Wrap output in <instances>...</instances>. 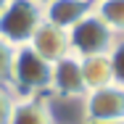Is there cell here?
<instances>
[{"mask_svg": "<svg viewBox=\"0 0 124 124\" xmlns=\"http://www.w3.org/2000/svg\"><path fill=\"white\" fill-rule=\"evenodd\" d=\"M8 90L16 98H32V95H48L50 93V63L40 58L29 45L13 50L11 63V79Z\"/></svg>", "mask_w": 124, "mask_h": 124, "instance_id": "1", "label": "cell"}, {"mask_svg": "<svg viewBox=\"0 0 124 124\" xmlns=\"http://www.w3.org/2000/svg\"><path fill=\"white\" fill-rule=\"evenodd\" d=\"M45 21L42 3L37 0H8V5L0 11V40H5L11 48L29 45L37 26Z\"/></svg>", "mask_w": 124, "mask_h": 124, "instance_id": "2", "label": "cell"}, {"mask_svg": "<svg viewBox=\"0 0 124 124\" xmlns=\"http://www.w3.org/2000/svg\"><path fill=\"white\" fill-rule=\"evenodd\" d=\"M116 42V34L100 21L95 13H87L69 29V50L77 58L87 55H108Z\"/></svg>", "mask_w": 124, "mask_h": 124, "instance_id": "3", "label": "cell"}, {"mask_svg": "<svg viewBox=\"0 0 124 124\" xmlns=\"http://www.w3.org/2000/svg\"><path fill=\"white\" fill-rule=\"evenodd\" d=\"M82 114H85V124L87 122H116V119H124V87L111 82L106 87L85 93Z\"/></svg>", "mask_w": 124, "mask_h": 124, "instance_id": "4", "label": "cell"}, {"mask_svg": "<svg viewBox=\"0 0 124 124\" xmlns=\"http://www.w3.org/2000/svg\"><path fill=\"white\" fill-rule=\"evenodd\" d=\"M87 87L82 79V66L77 55H63L55 63H50V93L58 98H85Z\"/></svg>", "mask_w": 124, "mask_h": 124, "instance_id": "5", "label": "cell"}, {"mask_svg": "<svg viewBox=\"0 0 124 124\" xmlns=\"http://www.w3.org/2000/svg\"><path fill=\"white\" fill-rule=\"evenodd\" d=\"M29 48L34 50L40 58H45L48 63H55L58 58H63V55L71 53L69 50V32L61 29V26H53L48 21H42L37 26V32L32 34Z\"/></svg>", "mask_w": 124, "mask_h": 124, "instance_id": "6", "label": "cell"}, {"mask_svg": "<svg viewBox=\"0 0 124 124\" xmlns=\"http://www.w3.org/2000/svg\"><path fill=\"white\" fill-rule=\"evenodd\" d=\"M42 13H45L48 24L69 32L79 19L93 13V0H48L42 5Z\"/></svg>", "mask_w": 124, "mask_h": 124, "instance_id": "7", "label": "cell"}, {"mask_svg": "<svg viewBox=\"0 0 124 124\" xmlns=\"http://www.w3.org/2000/svg\"><path fill=\"white\" fill-rule=\"evenodd\" d=\"M11 124H55L50 111L48 95H32V98H16Z\"/></svg>", "mask_w": 124, "mask_h": 124, "instance_id": "8", "label": "cell"}, {"mask_svg": "<svg viewBox=\"0 0 124 124\" xmlns=\"http://www.w3.org/2000/svg\"><path fill=\"white\" fill-rule=\"evenodd\" d=\"M79 66H82V79H85V87L87 93L90 90H98L114 82V69H111V58L108 55H87V58H79Z\"/></svg>", "mask_w": 124, "mask_h": 124, "instance_id": "9", "label": "cell"}, {"mask_svg": "<svg viewBox=\"0 0 124 124\" xmlns=\"http://www.w3.org/2000/svg\"><path fill=\"white\" fill-rule=\"evenodd\" d=\"M93 13L116 37H124V0H95L93 3Z\"/></svg>", "mask_w": 124, "mask_h": 124, "instance_id": "10", "label": "cell"}, {"mask_svg": "<svg viewBox=\"0 0 124 124\" xmlns=\"http://www.w3.org/2000/svg\"><path fill=\"white\" fill-rule=\"evenodd\" d=\"M108 58H111V69H114V82L124 87V37H116Z\"/></svg>", "mask_w": 124, "mask_h": 124, "instance_id": "11", "label": "cell"}, {"mask_svg": "<svg viewBox=\"0 0 124 124\" xmlns=\"http://www.w3.org/2000/svg\"><path fill=\"white\" fill-rule=\"evenodd\" d=\"M13 50L5 40H0V87H8L11 79V63H13Z\"/></svg>", "mask_w": 124, "mask_h": 124, "instance_id": "12", "label": "cell"}, {"mask_svg": "<svg viewBox=\"0 0 124 124\" xmlns=\"http://www.w3.org/2000/svg\"><path fill=\"white\" fill-rule=\"evenodd\" d=\"M13 103H16V95L8 87H0V124H11Z\"/></svg>", "mask_w": 124, "mask_h": 124, "instance_id": "13", "label": "cell"}, {"mask_svg": "<svg viewBox=\"0 0 124 124\" xmlns=\"http://www.w3.org/2000/svg\"><path fill=\"white\" fill-rule=\"evenodd\" d=\"M87 124H124V119H116V122H87Z\"/></svg>", "mask_w": 124, "mask_h": 124, "instance_id": "14", "label": "cell"}, {"mask_svg": "<svg viewBox=\"0 0 124 124\" xmlns=\"http://www.w3.org/2000/svg\"><path fill=\"white\" fill-rule=\"evenodd\" d=\"M5 5H8V0H0V11H3V8H5Z\"/></svg>", "mask_w": 124, "mask_h": 124, "instance_id": "15", "label": "cell"}, {"mask_svg": "<svg viewBox=\"0 0 124 124\" xmlns=\"http://www.w3.org/2000/svg\"><path fill=\"white\" fill-rule=\"evenodd\" d=\"M37 3H42V5H45V3H48V0H37Z\"/></svg>", "mask_w": 124, "mask_h": 124, "instance_id": "16", "label": "cell"}, {"mask_svg": "<svg viewBox=\"0 0 124 124\" xmlns=\"http://www.w3.org/2000/svg\"><path fill=\"white\" fill-rule=\"evenodd\" d=\"M93 3H95V0H93Z\"/></svg>", "mask_w": 124, "mask_h": 124, "instance_id": "17", "label": "cell"}]
</instances>
